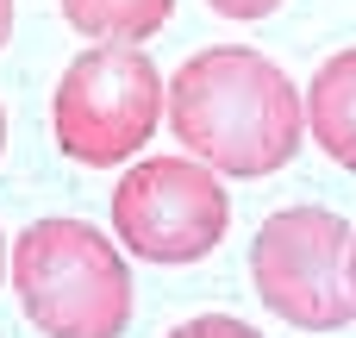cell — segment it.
Here are the masks:
<instances>
[{"instance_id":"6da1fadb","label":"cell","mask_w":356,"mask_h":338,"mask_svg":"<svg viewBox=\"0 0 356 338\" xmlns=\"http://www.w3.org/2000/svg\"><path fill=\"white\" fill-rule=\"evenodd\" d=\"M163 125L207 169L263 182L294 163L300 132H307V100L288 82V69H275L263 50L213 44L175 69L163 94Z\"/></svg>"},{"instance_id":"277c9868","label":"cell","mask_w":356,"mask_h":338,"mask_svg":"<svg viewBox=\"0 0 356 338\" xmlns=\"http://www.w3.org/2000/svg\"><path fill=\"white\" fill-rule=\"evenodd\" d=\"M250 282L275 320L294 332H344L350 295V220L332 207H282L250 238Z\"/></svg>"},{"instance_id":"3957f363","label":"cell","mask_w":356,"mask_h":338,"mask_svg":"<svg viewBox=\"0 0 356 338\" xmlns=\"http://www.w3.org/2000/svg\"><path fill=\"white\" fill-rule=\"evenodd\" d=\"M156 125H163V75L138 44H88L50 94L56 151L88 169L131 163Z\"/></svg>"},{"instance_id":"5b68a950","label":"cell","mask_w":356,"mask_h":338,"mask_svg":"<svg viewBox=\"0 0 356 338\" xmlns=\"http://www.w3.org/2000/svg\"><path fill=\"white\" fill-rule=\"evenodd\" d=\"M225 226H232L225 182L200 157H144L113 188V232L144 263L163 270L200 263L207 251H219Z\"/></svg>"},{"instance_id":"8fae6325","label":"cell","mask_w":356,"mask_h":338,"mask_svg":"<svg viewBox=\"0 0 356 338\" xmlns=\"http://www.w3.org/2000/svg\"><path fill=\"white\" fill-rule=\"evenodd\" d=\"M350 295H356V232H350Z\"/></svg>"},{"instance_id":"9c48e42d","label":"cell","mask_w":356,"mask_h":338,"mask_svg":"<svg viewBox=\"0 0 356 338\" xmlns=\"http://www.w3.org/2000/svg\"><path fill=\"white\" fill-rule=\"evenodd\" d=\"M207 6H213L219 19H244V25H250V19H269L282 0H207Z\"/></svg>"},{"instance_id":"30bf717a","label":"cell","mask_w":356,"mask_h":338,"mask_svg":"<svg viewBox=\"0 0 356 338\" xmlns=\"http://www.w3.org/2000/svg\"><path fill=\"white\" fill-rule=\"evenodd\" d=\"M13 38V0H0V44Z\"/></svg>"},{"instance_id":"7a4b0ae2","label":"cell","mask_w":356,"mask_h":338,"mask_svg":"<svg viewBox=\"0 0 356 338\" xmlns=\"http://www.w3.org/2000/svg\"><path fill=\"white\" fill-rule=\"evenodd\" d=\"M6 276L44 338H119L131 326V270L88 220H31L6 251Z\"/></svg>"},{"instance_id":"7c38bea8","label":"cell","mask_w":356,"mask_h":338,"mask_svg":"<svg viewBox=\"0 0 356 338\" xmlns=\"http://www.w3.org/2000/svg\"><path fill=\"white\" fill-rule=\"evenodd\" d=\"M0 276H6V238H0Z\"/></svg>"},{"instance_id":"52a82bcc","label":"cell","mask_w":356,"mask_h":338,"mask_svg":"<svg viewBox=\"0 0 356 338\" xmlns=\"http://www.w3.org/2000/svg\"><path fill=\"white\" fill-rule=\"evenodd\" d=\"M175 0H63V19L88 44H144L169 25Z\"/></svg>"},{"instance_id":"ba28073f","label":"cell","mask_w":356,"mask_h":338,"mask_svg":"<svg viewBox=\"0 0 356 338\" xmlns=\"http://www.w3.org/2000/svg\"><path fill=\"white\" fill-rule=\"evenodd\" d=\"M169 338H263V332H250V326L232 320V314H200V320H181Z\"/></svg>"},{"instance_id":"8992f818","label":"cell","mask_w":356,"mask_h":338,"mask_svg":"<svg viewBox=\"0 0 356 338\" xmlns=\"http://www.w3.org/2000/svg\"><path fill=\"white\" fill-rule=\"evenodd\" d=\"M307 132L313 144L356 176V50H338L307 82Z\"/></svg>"},{"instance_id":"4fadbf2b","label":"cell","mask_w":356,"mask_h":338,"mask_svg":"<svg viewBox=\"0 0 356 338\" xmlns=\"http://www.w3.org/2000/svg\"><path fill=\"white\" fill-rule=\"evenodd\" d=\"M0 151H6V113H0Z\"/></svg>"}]
</instances>
